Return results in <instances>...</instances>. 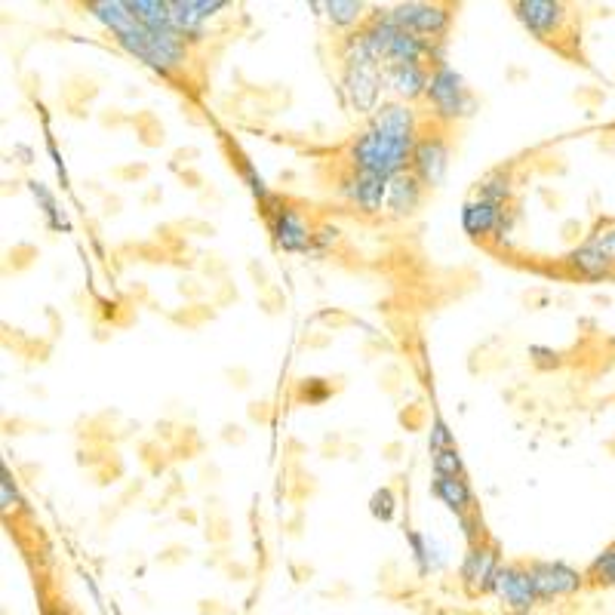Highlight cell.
Segmentation results:
<instances>
[{
    "mask_svg": "<svg viewBox=\"0 0 615 615\" xmlns=\"http://www.w3.org/2000/svg\"><path fill=\"white\" fill-rule=\"evenodd\" d=\"M268 228L274 243L280 246L283 253H308L314 250V225L305 219V213L293 203H268Z\"/></svg>",
    "mask_w": 615,
    "mask_h": 615,
    "instance_id": "cell-4",
    "label": "cell"
},
{
    "mask_svg": "<svg viewBox=\"0 0 615 615\" xmlns=\"http://www.w3.org/2000/svg\"><path fill=\"white\" fill-rule=\"evenodd\" d=\"M532 585H536L539 600H551V597H569L576 594L585 585V576L579 569H572L563 560H532L526 563Z\"/></svg>",
    "mask_w": 615,
    "mask_h": 615,
    "instance_id": "cell-8",
    "label": "cell"
},
{
    "mask_svg": "<svg viewBox=\"0 0 615 615\" xmlns=\"http://www.w3.org/2000/svg\"><path fill=\"white\" fill-rule=\"evenodd\" d=\"M28 191H31V194H34V200L40 203V210H44L47 225H50L53 231H68V219H65V216H59V207H56V197H53V191H50L44 182H28Z\"/></svg>",
    "mask_w": 615,
    "mask_h": 615,
    "instance_id": "cell-23",
    "label": "cell"
},
{
    "mask_svg": "<svg viewBox=\"0 0 615 615\" xmlns=\"http://www.w3.org/2000/svg\"><path fill=\"white\" fill-rule=\"evenodd\" d=\"M456 446V437L449 431V425L443 422V416H434L431 419V431H428V453H443V449H453Z\"/></svg>",
    "mask_w": 615,
    "mask_h": 615,
    "instance_id": "cell-27",
    "label": "cell"
},
{
    "mask_svg": "<svg viewBox=\"0 0 615 615\" xmlns=\"http://www.w3.org/2000/svg\"><path fill=\"white\" fill-rule=\"evenodd\" d=\"M511 10L520 19V25L539 40L560 37L566 28V19H569V13L560 0H517Z\"/></svg>",
    "mask_w": 615,
    "mask_h": 615,
    "instance_id": "cell-9",
    "label": "cell"
},
{
    "mask_svg": "<svg viewBox=\"0 0 615 615\" xmlns=\"http://www.w3.org/2000/svg\"><path fill=\"white\" fill-rule=\"evenodd\" d=\"M369 514H373L376 520H382V523H391L397 517V496H394L391 486H382V489L373 492V496H369Z\"/></svg>",
    "mask_w": 615,
    "mask_h": 615,
    "instance_id": "cell-24",
    "label": "cell"
},
{
    "mask_svg": "<svg viewBox=\"0 0 615 615\" xmlns=\"http://www.w3.org/2000/svg\"><path fill=\"white\" fill-rule=\"evenodd\" d=\"M563 265L576 274V277H585V280H603V277H612L615 274V259L609 256L606 246L591 237L585 240L582 246H576L572 253H566Z\"/></svg>",
    "mask_w": 615,
    "mask_h": 615,
    "instance_id": "cell-13",
    "label": "cell"
},
{
    "mask_svg": "<svg viewBox=\"0 0 615 615\" xmlns=\"http://www.w3.org/2000/svg\"><path fill=\"white\" fill-rule=\"evenodd\" d=\"M382 84H385L382 65H376V68H345V74H342V93H345L348 105L357 114H369V117L376 114Z\"/></svg>",
    "mask_w": 615,
    "mask_h": 615,
    "instance_id": "cell-11",
    "label": "cell"
},
{
    "mask_svg": "<svg viewBox=\"0 0 615 615\" xmlns=\"http://www.w3.org/2000/svg\"><path fill=\"white\" fill-rule=\"evenodd\" d=\"M237 167H240V176H243V182L250 185V191L262 200V203H271V191H268V185H265V179L256 173V167L246 157H237Z\"/></svg>",
    "mask_w": 615,
    "mask_h": 615,
    "instance_id": "cell-28",
    "label": "cell"
},
{
    "mask_svg": "<svg viewBox=\"0 0 615 615\" xmlns=\"http://www.w3.org/2000/svg\"><path fill=\"white\" fill-rule=\"evenodd\" d=\"M339 197H345L351 207H357L366 216H376L382 213V207L388 203V179L379 176H366V173H354L348 170L339 179Z\"/></svg>",
    "mask_w": 615,
    "mask_h": 615,
    "instance_id": "cell-12",
    "label": "cell"
},
{
    "mask_svg": "<svg viewBox=\"0 0 615 615\" xmlns=\"http://www.w3.org/2000/svg\"><path fill=\"white\" fill-rule=\"evenodd\" d=\"M406 542H409V551H413V563L419 569V576H431V572L443 569L446 557H443V548L425 536V532H416V529H409L406 532Z\"/></svg>",
    "mask_w": 615,
    "mask_h": 615,
    "instance_id": "cell-19",
    "label": "cell"
},
{
    "mask_svg": "<svg viewBox=\"0 0 615 615\" xmlns=\"http://www.w3.org/2000/svg\"><path fill=\"white\" fill-rule=\"evenodd\" d=\"M431 468H434V477H465V462L459 456V449H443V453H434L431 456Z\"/></svg>",
    "mask_w": 615,
    "mask_h": 615,
    "instance_id": "cell-25",
    "label": "cell"
},
{
    "mask_svg": "<svg viewBox=\"0 0 615 615\" xmlns=\"http://www.w3.org/2000/svg\"><path fill=\"white\" fill-rule=\"evenodd\" d=\"M323 10H326V19H330L342 31H348V28H354V25L369 19L366 16V4H360V0H326Z\"/></svg>",
    "mask_w": 615,
    "mask_h": 615,
    "instance_id": "cell-21",
    "label": "cell"
},
{
    "mask_svg": "<svg viewBox=\"0 0 615 615\" xmlns=\"http://www.w3.org/2000/svg\"><path fill=\"white\" fill-rule=\"evenodd\" d=\"M588 579L594 585H615V545H609L588 569Z\"/></svg>",
    "mask_w": 615,
    "mask_h": 615,
    "instance_id": "cell-26",
    "label": "cell"
},
{
    "mask_svg": "<svg viewBox=\"0 0 615 615\" xmlns=\"http://www.w3.org/2000/svg\"><path fill=\"white\" fill-rule=\"evenodd\" d=\"M400 34V25L394 22L391 10H376L373 16H369L360 28V37H363V44L369 47V53H373L379 62H385L391 44H394V37Z\"/></svg>",
    "mask_w": 615,
    "mask_h": 615,
    "instance_id": "cell-17",
    "label": "cell"
},
{
    "mask_svg": "<svg viewBox=\"0 0 615 615\" xmlns=\"http://www.w3.org/2000/svg\"><path fill=\"white\" fill-rule=\"evenodd\" d=\"M330 394H333V388L326 385L323 379H305V385H302V391H299V397L308 400V403H323Z\"/></svg>",
    "mask_w": 615,
    "mask_h": 615,
    "instance_id": "cell-30",
    "label": "cell"
},
{
    "mask_svg": "<svg viewBox=\"0 0 615 615\" xmlns=\"http://www.w3.org/2000/svg\"><path fill=\"white\" fill-rule=\"evenodd\" d=\"M422 197H425V185L409 173H397L391 182H388V203H385V210L394 216V219H406V216H413L419 207H422Z\"/></svg>",
    "mask_w": 615,
    "mask_h": 615,
    "instance_id": "cell-16",
    "label": "cell"
},
{
    "mask_svg": "<svg viewBox=\"0 0 615 615\" xmlns=\"http://www.w3.org/2000/svg\"><path fill=\"white\" fill-rule=\"evenodd\" d=\"M87 13L102 22L117 44L127 50L130 56H136L142 65H148L151 71L173 77L185 68L188 62V44L185 37L176 28H160L151 31L145 28L127 7V0H90Z\"/></svg>",
    "mask_w": 615,
    "mask_h": 615,
    "instance_id": "cell-2",
    "label": "cell"
},
{
    "mask_svg": "<svg viewBox=\"0 0 615 615\" xmlns=\"http://www.w3.org/2000/svg\"><path fill=\"white\" fill-rule=\"evenodd\" d=\"M425 99L431 105L434 120L443 123V127H449V123H456L462 117H471L474 108H477V99H474L471 87L465 84V77L453 65H446V62L431 68V80H428Z\"/></svg>",
    "mask_w": 615,
    "mask_h": 615,
    "instance_id": "cell-3",
    "label": "cell"
},
{
    "mask_svg": "<svg viewBox=\"0 0 615 615\" xmlns=\"http://www.w3.org/2000/svg\"><path fill=\"white\" fill-rule=\"evenodd\" d=\"M511 194H514V185H511V173H505V170L489 173L480 182V191H477V197H483L489 203H499V207H505V203L511 200Z\"/></svg>",
    "mask_w": 615,
    "mask_h": 615,
    "instance_id": "cell-22",
    "label": "cell"
},
{
    "mask_svg": "<svg viewBox=\"0 0 615 615\" xmlns=\"http://www.w3.org/2000/svg\"><path fill=\"white\" fill-rule=\"evenodd\" d=\"M505 207H499V203H489L483 197H471L465 200V207H462V231L474 240H486L499 231L502 219H505Z\"/></svg>",
    "mask_w": 615,
    "mask_h": 615,
    "instance_id": "cell-14",
    "label": "cell"
},
{
    "mask_svg": "<svg viewBox=\"0 0 615 615\" xmlns=\"http://www.w3.org/2000/svg\"><path fill=\"white\" fill-rule=\"evenodd\" d=\"M336 240H339V228H336V225H323V228L314 234V246H317V250H326V246L336 243Z\"/></svg>",
    "mask_w": 615,
    "mask_h": 615,
    "instance_id": "cell-33",
    "label": "cell"
},
{
    "mask_svg": "<svg viewBox=\"0 0 615 615\" xmlns=\"http://www.w3.org/2000/svg\"><path fill=\"white\" fill-rule=\"evenodd\" d=\"M603 246H606V250H609V256L615 259V225L609 228V231H600V234H594Z\"/></svg>",
    "mask_w": 615,
    "mask_h": 615,
    "instance_id": "cell-34",
    "label": "cell"
},
{
    "mask_svg": "<svg viewBox=\"0 0 615 615\" xmlns=\"http://www.w3.org/2000/svg\"><path fill=\"white\" fill-rule=\"evenodd\" d=\"M391 16L400 25V31L419 34L431 40V44L443 40L449 25H453V7L449 4H397Z\"/></svg>",
    "mask_w": 615,
    "mask_h": 615,
    "instance_id": "cell-6",
    "label": "cell"
},
{
    "mask_svg": "<svg viewBox=\"0 0 615 615\" xmlns=\"http://www.w3.org/2000/svg\"><path fill=\"white\" fill-rule=\"evenodd\" d=\"M130 13L151 31L160 28H173V10H170V0H127Z\"/></svg>",
    "mask_w": 615,
    "mask_h": 615,
    "instance_id": "cell-20",
    "label": "cell"
},
{
    "mask_svg": "<svg viewBox=\"0 0 615 615\" xmlns=\"http://www.w3.org/2000/svg\"><path fill=\"white\" fill-rule=\"evenodd\" d=\"M529 357H532V363L542 366V369H551V366H557V363H560V360H557V354H554L551 348H542V345H532V348H529Z\"/></svg>",
    "mask_w": 615,
    "mask_h": 615,
    "instance_id": "cell-32",
    "label": "cell"
},
{
    "mask_svg": "<svg viewBox=\"0 0 615 615\" xmlns=\"http://www.w3.org/2000/svg\"><path fill=\"white\" fill-rule=\"evenodd\" d=\"M502 569V554H499V545L496 542H477L465 551V560L459 566V579H462V588L471 594V597H480L486 591H492L496 585V576Z\"/></svg>",
    "mask_w": 615,
    "mask_h": 615,
    "instance_id": "cell-7",
    "label": "cell"
},
{
    "mask_svg": "<svg viewBox=\"0 0 615 615\" xmlns=\"http://www.w3.org/2000/svg\"><path fill=\"white\" fill-rule=\"evenodd\" d=\"M382 77H385V87L400 96V102H416L425 99L428 93L431 71L428 65H391V68L382 65Z\"/></svg>",
    "mask_w": 615,
    "mask_h": 615,
    "instance_id": "cell-15",
    "label": "cell"
},
{
    "mask_svg": "<svg viewBox=\"0 0 615 615\" xmlns=\"http://www.w3.org/2000/svg\"><path fill=\"white\" fill-rule=\"evenodd\" d=\"M0 505H4V511H16L22 505L19 499V489H16V480L10 474V468H4V474H0Z\"/></svg>",
    "mask_w": 615,
    "mask_h": 615,
    "instance_id": "cell-29",
    "label": "cell"
},
{
    "mask_svg": "<svg viewBox=\"0 0 615 615\" xmlns=\"http://www.w3.org/2000/svg\"><path fill=\"white\" fill-rule=\"evenodd\" d=\"M431 492L440 499V505H446L456 517L474 514V489L468 486L465 477H434Z\"/></svg>",
    "mask_w": 615,
    "mask_h": 615,
    "instance_id": "cell-18",
    "label": "cell"
},
{
    "mask_svg": "<svg viewBox=\"0 0 615 615\" xmlns=\"http://www.w3.org/2000/svg\"><path fill=\"white\" fill-rule=\"evenodd\" d=\"M446 170H449V139H446V130L422 133L419 142H416L413 160H409V173H413L425 185V191H428V188L443 185Z\"/></svg>",
    "mask_w": 615,
    "mask_h": 615,
    "instance_id": "cell-5",
    "label": "cell"
},
{
    "mask_svg": "<svg viewBox=\"0 0 615 615\" xmlns=\"http://www.w3.org/2000/svg\"><path fill=\"white\" fill-rule=\"evenodd\" d=\"M422 136L419 111L409 102H382L376 114L366 120V127L348 145V170L394 179L397 173L409 170L416 142Z\"/></svg>",
    "mask_w": 615,
    "mask_h": 615,
    "instance_id": "cell-1",
    "label": "cell"
},
{
    "mask_svg": "<svg viewBox=\"0 0 615 615\" xmlns=\"http://www.w3.org/2000/svg\"><path fill=\"white\" fill-rule=\"evenodd\" d=\"M492 594L508 606L511 615H526L539 603L536 585H532V576L523 563H502L496 585H492Z\"/></svg>",
    "mask_w": 615,
    "mask_h": 615,
    "instance_id": "cell-10",
    "label": "cell"
},
{
    "mask_svg": "<svg viewBox=\"0 0 615 615\" xmlns=\"http://www.w3.org/2000/svg\"><path fill=\"white\" fill-rule=\"evenodd\" d=\"M459 523H462V532H465V539H468V548L483 542V523H480L477 514H465V517H459Z\"/></svg>",
    "mask_w": 615,
    "mask_h": 615,
    "instance_id": "cell-31",
    "label": "cell"
}]
</instances>
